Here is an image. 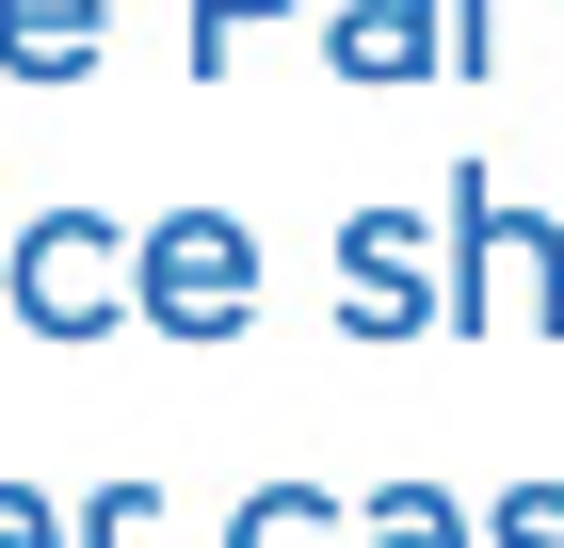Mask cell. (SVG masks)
<instances>
[{"instance_id": "obj_1", "label": "cell", "mask_w": 564, "mask_h": 548, "mask_svg": "<svg viewBox=\"0 0 564 548\" xmlns=\"http://www.w3.org/2000/svg\"><path fill=\"white\" fill-rule=\"evenodd\" d=\"M564 339V226L549 211H517L500 178H452V339Z\"/></svg>"}, {"instance_id": "obj_2", "label": "cell", "mask_w": 564, "mask_h": 548, "mask_svg": "<svg viewBox=\"0 0 564 548\" xmlns=\"http://www.w3.org/2000/svg\"><path fill=\"white\" fill-rule=\"evenodd\" d=\"M130 323H162V339H259V226L242 211H162L130 243Z\"/></svg>"}, {"instance_id": "obj_3", "label": "cell", "mask_w": 564, "mask_h": 548, "mask_svg": "<svg viewBox=\"0 0 564 548\" xmlns=\"http://www.w3.org/2000/svg\"><path fill=\"white\" fill-rule=\"evenodd\" d=\"M0 323L17 339H113L130 323V226L113 211H33L0 243Z\"/></svg>"}, {"instance_id": "obj_4", "label": "cell", "mask_w": 564, "mask_h": 548, "mask_svg": "<svg viewBox=\"0 0 564 548\" xmlns=\"http://www.w3.org/2000/svg\"><path fill=\"white\" fill-rule=\"evenodd\" d=\"M323 291H339L355 339H452V291H435V258H420V226H403V211H355L339 258H323Z\"/></svg>"}, {"instance_id": "obj_5", "label": "cell", "mask_w": 564, "mask_h": 548, "mask_svg": "<svg viewBox=\"0 0 564 548\" xmlns=\"http://www.w3.org/2000/svg\"><path fill=\"white\" fill-rule=\"evenodd\" d=\"M306 17H323V65H339L355 97L452 82V0H306Z\"/></svg>"}, {"instance_id": "obj_6", "label": "cell", "mask_w": 564, "mask_h": 548, "mask_svg": "<svg viewBox=\"0 0 564 548\" xmlns=\"http://www.w3.org/2000/svg\"><path fill=\"white\" fill-rule=\"evenodd\" d=\"M113 0H0V82H97Z\"/></svg>"}, {"instance_id": "obj_7", "label": "cell", "mask_w": 564, "mask_h": 548, "mask_svg": "<svg viewBox=\"0 0 564 548\" xmlns=\"http://www.w3.org/2000/svg\"><path fill=\"white\" fill-rule=\"evenodd\" d=\"M226 548H355V501H323V484H259V501L226 516Z\"/></svg>"}, {"instance_id": "obj_8", "label": "cell", "mask_w": 564, "mask_h": 548, "mask_svg": "<svg viewBox=\"0 0 564 548\" xmlns=\"http://www.w3.org/2000/svg\"><path fill=\"white\" fill-rule=\"evenodd\" d=\"M355 548H468V501L452 484H388V501H355Z\"/></svg>"}, {"instance_id": "obj_9", "label": "cell", "mask_w": 564, "mask_h": 548, "mask_svg": "<svg viewBox=\"0 0 564 548\" xmlns=\"http://www.w3.org/2000/svg\"><path fill=\"white\" fill-rule=\"evenodd\" d=\"M242 17H306V0H194L177 65H194V82H226V65H242Z\"/></svg>"}, {"instance_id": "obj_10", "label": "cell", "mask_w": 564, "mask_h": 548, "mask_svg": "<svg viewBox=\"0 0 564 548\" xmlns=\"http://www.w3.org/2000/svg\"><path fill=\"white\" fill-rule=\"evenodd\" d=\"M468 548H564V484H517V501H484Z\"/></svg>"}, {"instance_id": "obj_11", "label": "cell", "mask_w": 564, "mask_h": 548, "mask_svg": "<svg viewBox=\"0 0 564 548\" xmlns=\"http://www.w3.org/2000/svg\"><path fill=\"white\" fill-rule=\"evenodd\" d=\"M500 17L517 0H452V82H500Z\"/></svg>"}, {"instance_id": "obj_12", "label": "cell", "mask_w": 564, "mask_h": 548, "mask_svg": "<svg viewBox=\"0 0 564 548\" xmlns=\"http://www.w3.org/2000/svg\"><path fill=\"white\" fill-rule=\"evenodd\" d=\"M145 533V484H97V501H82V533H65V548H130Z\"/></svg>"}, {"instance_id": "obj_13", "label": "cell", "mask_w": 564, "mask_h": 548, "mask_svg": "<svg viewBox=\"0 0 564 548\" xmlns=\"http://www.w3.org/2000/svg\"><path fill=\"white\" fill-rule=\"evenodd\" d=\"M0 548H65V501H33V484H0Z\"/></svg>"}]
</instances>
